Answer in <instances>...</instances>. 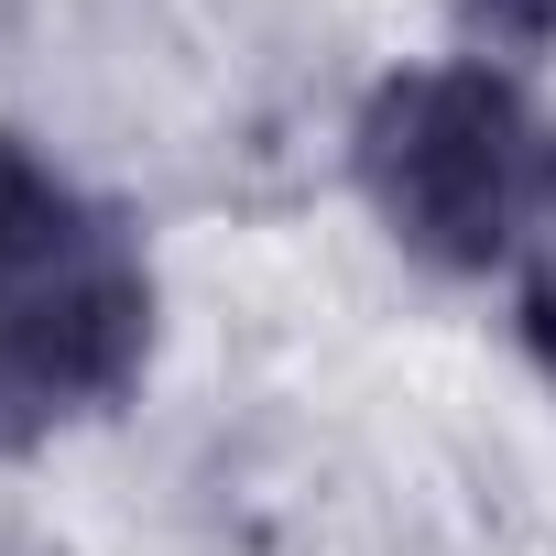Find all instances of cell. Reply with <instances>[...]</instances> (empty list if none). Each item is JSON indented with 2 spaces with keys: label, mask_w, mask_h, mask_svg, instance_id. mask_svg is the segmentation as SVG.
<instances>
[{
  "label": "cell",
  "mask_w": 556,
  "mask_h": 556,
  "mask_svg": "<svg viewBox=\"0 0 556 556\" xmlns=\"http://www.w3.org/2000/svg\"><path fill=\"white\" fill-rule=\"evenodd\" d=\"M458 23L502 55H545L556 45V0H458Z\"/></svg>",
  "instance_id": "3"
},
{
  "label": "cell",
  "mask_w": 556,
  "mask_h": 556,
  "mask_svg": "<svg viewBox=\"0 0 556 556\" xmlns=\"http://www.w3.org/2000/svg\"><path fill=\"white\" fill-rule=\"evenodd\" d=\"M153 371V251L142 229L0 131V458L99 426Z\"/></svg>",
  "instance_id": "1"
},
{
  "label": "cell",
  "mask_w": 556,
  "mask_h": 556,
  "mask_svg": "<svg viewBox=\"0 0 556 556\" xmlns=\"http://www.w3.org/2000/svg\"><path fill=\"white\" fill-rule=\"evenodd\" d=\"M523 350H534V361H545V382H556V262L523 285Z\"/></svg>",
  "instance_id": "4"
},
{
  "label": "cell",
  "mask_w": 556,
  "mask_h": 556,
  "mask_svg": "<svg viewBox=\"0 0 556 556\" xmlns=\"http://www.w3.org/2000/svg\"><path fill=\"white\" fill-rule=\"evenodd\" d=\"M350 164L371 218L437 273H502L556 207V121L491 55L382 77L361 99Z\"/></svg>",
  "instance_id": "2"
}]
</instances>
